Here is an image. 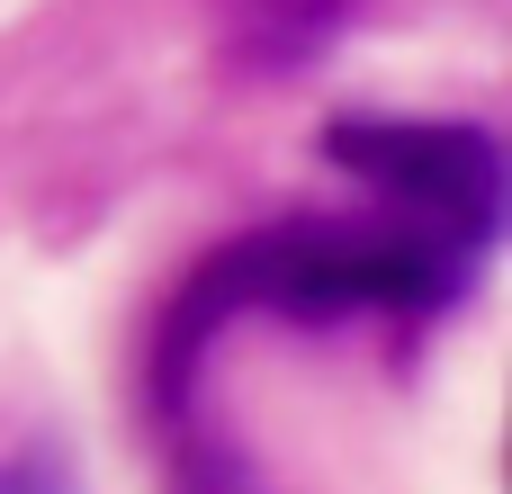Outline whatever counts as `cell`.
Returning a JSON list of instances; mask_svg holds the SVG:
<instances>
[{"instance_id": "6da1fadb", "label": "cell", "mask_w": 512, "mask_h": 494, "mask_svg": "<svg viewBox=\"0 0 512 494\" xmlns=\"http://www.w3.org/2000/svg\"><path fill=\"white\" fill-rule=\"evenodd\" d=\"M477 261H486V243H468L450 225H423V216H396V225L297 216V225L243 234L171 306L162 351H153V387H162V405H180L198 351L234 315H306V324H333V315H432V306H450L477 279Z\"/></svg>"}, {"instance_id": "3957f363", "label": "cell", "mask_w": 512, "mask_h": 494, "mask_svg": "<svg viewBox=\"0 0 512 494\" xmlns=\"http://www.w3.org/2000/svg\"><path fill=\"white\" fill-rule=\"evenodd\" d=\"M333 9H342V0H243V18H252L243 36H261L270 54H306V45L333 27Z\"/></svg>"}, {"instance_id": "7a4b0ae2", "label": "cell", "mask_w": 512, "mask_h": 494, "mask_svg": "<svg viewBox=\"0 0 512 494\" xmlns=\"http://www.w3.org/2000/svg\"><path fill=\"white\" fill-rule=\"evenodd\" d=\"M324 153L342 171H360L378 198H396L423 225H450L468 243L504 234V153L477 126H441V117H342L324 135Z\"/></svg>"}, {"instance_id": "5b68a950", "label": "cell", "mask_w": 512, "mask_h": 494, "mask_svg": "<svg viewBox=\"0 0 512 494\" xmlns=\"http://www.w3.org/2000/svg\"><path fill=\"white\" fill-rule=\"evenodd\" d=\"M0 494H63V477L36 468V459H9V468H0Z\"/></svg>"}, {"instance_id": "277c9868", "label": "cell", "mask_w": 512, "mask_h": 494, "mask_svg": "<svg viewBox=\"0 0 512 494\" xmlns=\"http://www.w3.org/2000/svg\"><path fill=\"white\" fill-rule=\"evenodd\" d=\"M180 494H261V486H252L234 459H189V468H180Z\"/></svg>"}]
</instances>
